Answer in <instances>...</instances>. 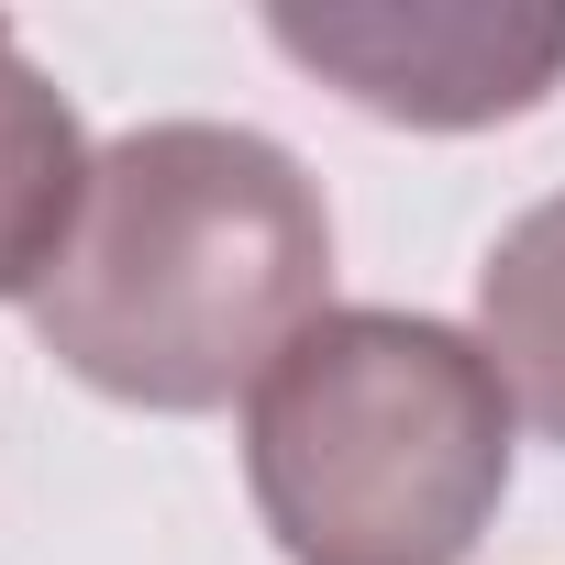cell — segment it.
<instances>
[{
    "label": "cell",
    "instance_id": "1",
    "mask_svg": "<svg viewBox=\"0 0 565 565\" xmlns=\"http://www.w3.org/2000/svg\"><path fill=\"white\" fill-rule=\"evenodd\" d=\"M333 211L244 122H145L100 145L89 211L34 289V344L122 411H233L333 300Z\"/></svg>",
    "mask_w": 565,
    "mask_h": 565
},
{
    "label": "cell",
    "instance_id": "2",
    "mask_svg": "<svg viewBox=\"0 0 565 565\" xmlns=\"http://www.w3.org/2000/svg\"><path fill=\"white\" fill-rule=\"evenodd\" d=\"M510 388L433 311H322L244 399V488L289 565H466L510 499Z\"/></svg>",
    "mask_w": 565,
    "mask_h": 565
},
{
    "label": "cell",
    "instance_id": "3",
    "mask_svg": "<svg viewBox=\"0 0 565 565\" xmlns=\"http://www.w3.org/2000/svg\"><path fill=\"white\" fill-rule=\"evenodd\" d=\"M266 45L411 134L521 122L565 89V12H499V0H322V12L277 0Z\"/></svg>",
    "mask_w": 565,
    "mask_h": 565
},
{
    "label": "cell",
    "instance_id": "4",
    "mask_svg": "<svg viewBox=\"0 0 565 565\" xmlns=\"http://www.w3.org/2000/svg\"><path fill=\"white\" fill-rule=\"evenodd\" d=\"M89 134L67 111V89L12 45V23H0V300H34L78 211H89Z\"/></svg>",
    "mask_w": 565,
    "mask_h": 565
},
{
    "label": "cell",
    "instance_id": "5",
    "mask_svg": "<svg viewBox=\"0 0 565 565\" xmlns=\"http://www.w3.org/2000/svg\"><path fill=\"white\" fill-rule=\"evenodd\" d=\"M477 344H488L510 411L543 444H565V189L532 200L488 244V266H477Z\"/></svg>",
    "mask_w": 565,
    "mask_h": 565
}]
</instances>
